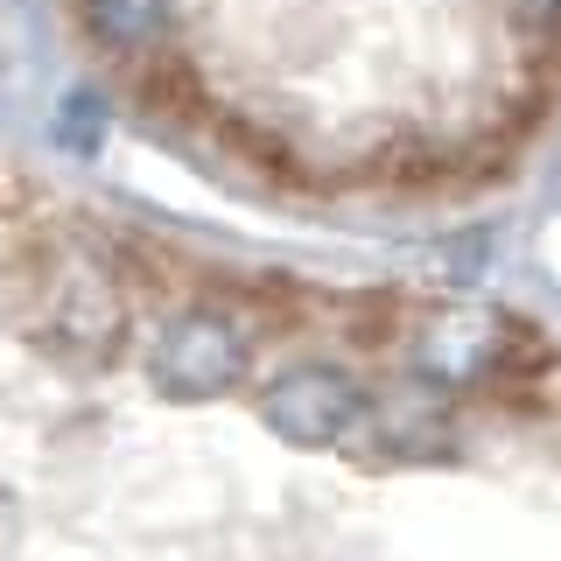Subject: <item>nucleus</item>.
I'll return each instance as SVG.
<instances>
[{
    "mask_svg": "<svg viewBox=\"0 0 561 561\" xmlns=\"http://www.w3.org/2000/svg\"><path fill=\"white\" fill-rule=\"evenodd\" d=\"M148 379L162 400H232L260 379V330L232 309H183L154 330Z\"/></svg>",
    "mask_w": 561,
    "mask_h": 561,
    "instance_id": "f257e3e1",
    "label": "nucleus"
},
{
    "mask_svg": "<svg viewBox=\"0 0 561 561\" xmlns=\"http://www.w3.org/2000/svg\"><path fill=\"white\" fill-rule=\"evenodd\" d=\"M35 337L70 365H113L119 344H127V302L113 295V280L99 267L70 260V274L49 288V309L35 323Z\"/></svg>",
    "mask_w": 561,
    "mask_h": 561,
    "instance_id": "f03ea898",
    "label": "nucleus"
},
{
    "mask_svg": "<svg viewBox=\"0 0 561 561\" xmlns=\"http://www.w3.org/2000/svg\"><path fill=\"white\" fill-rule=\"evenodd\" d=\"M92 28L105 43H148L154 28H162V0H92Z\"/></svg>",
    "mask_w": 561,
    "mask_h": 561,
    "instance_id": "7ed1b4c3",
    "label": "nucleus"
}]
</instances>
